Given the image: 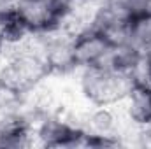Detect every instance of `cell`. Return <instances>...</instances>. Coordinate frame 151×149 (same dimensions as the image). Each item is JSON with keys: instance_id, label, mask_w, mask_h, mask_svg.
I'll return each mask as SVG.
<instances>
[{"instance_id": "1", "label": "cell", "mask_w": 151, "mask_h": 149, "mask_svg": "<svg viewBox=\"0 0 151 149\" xmlns=\"http://www.w3.org/2000/svg\"><path fill=\"white\" fill-rule=\"evenodd\" d=\"M137 81L135 74L113 67H93L77 70L76 88L88 105H119Z\"/></svg>"}, {"instance_id": "2", "label": "cell", "mask_w": 151, "mask_h": 149, "mask_svg": "<svg viewBox=\"0 0 151 149\" xmlns=\"http://www.w3.org/2000/svg\"><path fill=\"white\" fill-rule=\"evenodd\" d=\"M34 130L35 144L46 148H79L84 142V130L65 112L40 117Z\"/></svg>"}, {"instance_id": "3", "label": "cell", "mask_w": 151, "mask_h": 149, "mask_svg": "<svg viewBox=\"0 0 151 149\" xmlns=\"http://www.w3.org/2000/svg\"><path fill=\"white\" fill-rule=\"evenodd\" d=\"M113 49V44L91 27L72 35V54L77 70L109 67Z\"/></svg>"}, {"instance_id": "4", "label": "cell", "mask_w": 151, "mask_h": 149, "mask_svg": "<svg viewBox=\"0 0 151 149\" xmlns=\"http://www.w3.org/2000/svg\"><path fill=\"white\" fill-rule=\"evenodd\" d=\"M34 144V121L25 112L0 114V149H23Z\"/></svg>"}, {"instance_id": "5", "label": "cell", "mask_w": 151, "mask_h": 149, "mask_svg": "<svg viewBox=\"0 0 151 149\" xmlns=\"http://www.w3.org/2000/svg\"><path fill=\"white\" fill-rule=\"evenodd\" d=\"M119 109L127 123L139 128L151 126V84L139 79L119 104Z\"/></svg>"}, {"instance_id": "6", "label": "cell", "mask_w": 151, "mask_h": 149, "mask_svg": "<svg viewBox=\"0 0 151 149\" xmlns=\"http://www.w3.org/2000/svg\"><path fill=\"white\" fill-rule=\"evenodd\" d=\"M127 42L141 53L151 49V11H146L128 21Z\"/></svg>"}, {"instance_id": "7", "label": "cell", "mask_w": 151, "mask_h": 149, "mask_svg": "<svg viewBox=\"0 0 151 149\" xmlns=\"http://www.w3.org/2000/svg\"><path fill=\"white\" fill-rule=\"evenodd\" d=\"M102 7L113 16L130 21L132 18L151 11V0H100Z\"/></svg>"}, {"instance_id": "8", "label": "cell", "mask_w": 151, "mask_h": 149, "mask_svg": "<svg viewBox=\"0 0 151 149\" xmlns=\"http://www.w3.org/2000/svg\"><path fill=\"white\" fill-rule=\"evenodd\" d=\"M37 2L47 5V7H51L53 11H56L58 14H62L63 19H65V16H67L69 11L72 9V5H74L76 0H37Z\"/></svg>"}, {"instance_id": "9", "label": "cell", "mask_w": 151, "mask_h": 149, "mask_svg": "<svg viewBox=\"0 0 151 149\" xmlns=\"http://www.w3.org/2000/svg\"><path fill=\"white\" fill-rule=\"evenodd\" d=\"M139 79H142L148 84H151V49L142 53V62H141V69H139Z\"/></svg>"}, {"instance_id": "10", "label": "cell", "mask_w": 151, "mask_h": 149, "mask_svg": "<svg viewBox=\"0 0 151 149\" xmlns=\"http://www.w3.org/2000/svg\"><path fill=\"white\" fill-rule=\"evenodd\" d=\"M16 4L18 0H0V19H5L11 14H14Z\"/></svg>"}, {"instance_id": "11", "label": "cell", "mask_w": 151, "mask_h": 149, "mask_svg": "<svg viewBox=\"0 0 151 149\" xmlns=\"http://www.w3.org/2000/svg\"><path fill=\"white\" fill-rule=\"evenodd\" d=\"M7 51H9V40H7V34H5L4 19H0V56H5Z\"/></svg>"}, {"instance_id": "12", "label": "cell", "mask_w": 151, "mask_h": 149, "mask_svg": "<svg viewBox=\"0 0 151 149\" xmlns=\"http://www.w3.org/2000/svg\"><path fill=\"white\" fill-rule=\"evenodd\" d=\"M76 2H95V0H76Z\"/></svg>"}]
</instances>
